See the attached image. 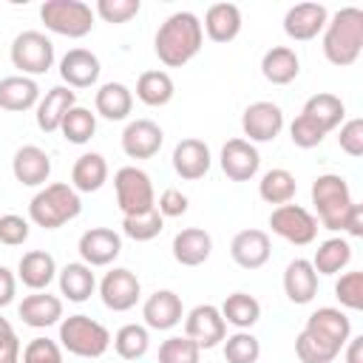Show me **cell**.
<instances>
[{"label": "cell", "mask_w": 363, "mask_h": 363, "mask_svg": "<svg viewBox=\"0 0 363 363\" xmlns=\"http://www.w3.org/2000/svg\"><path fill=\"white\" fill-rule=\"evenodd\" d=\"M201 43H204L201 20L193 11H176L159 26L153 51L159 62H164L167 68H182L201 51Z\"/></svg>", "instance_id": "1"}, {"label": "cell", "mask_w": 363, "mask_h": 363, "mask_svg": "<svg viewBox=\"0 0 363 363\" xmlns=\"http://www.w3.org/2000/svg\"><path fill=\"white\" fill-rule=\"evenodd\" d=\"M360 51H363V11L346 6L335 11V17L323 28V57L332 65L346 68L360 57Z\"/></svg>", "instance_id": "2"}, {"label": "cell", "mask_w": 363, "mask_h": 363, "mask_svg": "<svg viewBox=\"0 0 363 363\" xmlns=\"http://www.w3.org/2000/svg\"><path fill=\"white\" fill-rule=\"evenodd\" d=\"M82 210L79 193L71 184H45L40 193H34V199L28 201V218L43 227V230H57L68 221H74Z\"/></svg>", "instance_id": "3"}, {"label": "cell", "mask_w": 363, "mask_h": 363, "mask_svg": "<svg viewBox=\"0 0 363 363\" xmlns=\"http://www.w3.org/2000/svg\"><path fill=\"white\" fill-rule=\"evenodd\" d=\"M60 346L77 357H102L111 346V332L88 315H68L60 323Z\"/></svg>", "instance_id": "4"}, {"label": "cell", "mask_w": 363, "mask_h": 363, "mask_svg": "<svg viewBox=\"0 0 363 363\" xmlns=\"http://www.w3.org/2000/svg\"><path fill=\"white\" fill-rule=\"evenodd\" d=\"M312 204H315L318 218L326 230H340L343 218L354 201H352V193H349V184L343 176L323 173L312 182Z\"/></svg>", "instance_id": "5"}, {"label": "cell", "mask_w": 363, "mask_h": 363, "mask_svg": "<svg viewBox=\"0 0 363 363\" xmlns=\"http://www.w3.org/2000/svg\"><path fill=\"white\" fill-rule=\"evenodd\" d=\"M40 20L48 31L71 40H79L94 28V11L82 0H45L40 6Z\"/></svg>", "instance_id": "6"}, {"label": "cell", "mask_w": 363, "mask_h": 363, "mask_svg": "<svg viewBox=\"0 0 363 363\" xmlns=\"http://www.w3.org/2000/svg\"><path fill=\"white\" fill-rule=\"evenodd\" d=\"M113 190H116V204L125 216H142L147 210L156 207V196H153V184L150 176L133 164L119 167L113 176Z\"/></svg>", "instance_id": "7"}, {"label": "cell", "mask_w": 363, "mask_h": 363, "mask_svg": "<svg viewBox=\"0 0 363 363\" xmlns=\"http://www.w3.org/2000/svg\"><path fill=\"white\" fill-rule=\"evenodd\" d=\"M11 62L23 77L45 74L54 65V43L43 31H20L11 43Z\"/></svg>", "instance_id": "8"}, {"label": "cell", "mask_w": 363, "mask_h": 363, "mask_svg": "<svg viewBox=\"0 0 363 363\" xmlns=\"http://www.w3.org/2000/svg\"><path fill=\"white\" fill-rule=\"evenodd\" d=\"M269 227H272L275 235H281L284 241L298 244V247H306L318 238V218L301 204L275 207L272 216H269Z\"/></svg>", "instance_id": "9"}, {"label": "cell", "mask_w": 363, "mask_h": 363, "mask_svg": "<svg viewBox=\"0 0 363 363\" xmlns=\"http://www.w3.org/2000/svg\"><path fill=\"white\" fill-rule=\"evenodd\" d=\"M184 337H190L199 349H213L227 337V323L213 303H199L184 318Z\"/></svg>", "instance_id": "10"}, {"label": "cell", "mask_w": 363, "mask_h": 363, "mask_svg": "<svg viewBox=\"0 0 363 363\" xmlns=\"http://www.w3.org/2000/svg\"><path fill=\"white\" fill-rule=\"evenodd\" d=\"M139 292H142V284L139 278L125 269V267H116L111 272H105L102 284H99V295H102V303L113 312H128L136 306L139 301Z\"/></svg>", "instance_id": "11"}, {"label": "cell", "mask_w": 363, "mask_h": 363, "mask_svg": "<svg viewBox=\"0 0 363 363\" xmlns=\"http://www.w3.org/2000/svg\"><path fill=\"white\" fill-rule=\"evenodd\" d=\"M284 128V111L275 102H252L247 105L244 116H241V130L244 136H250L247 142H272Z\"/></svg>", "instance_id": "12"}, {"label": "cell", "mask_w": 363, "mask_h": 363, "mask_svg": "<svg viewBox=\"0 0 363 363\" xmlns=\"http://www.w3.org/2000/svg\"><path fill=\"white\" fill-rule=\"evenodd\" d=\"M329 23V11L320 3H298L284 14V31L289 40L306 43L315 40Z\"/></svg>", "instance_id": "13"}, {"label": "cell", "mask_w": 363, "mask_h": 363, "mask_svg": "<svg viewBox=\"0 0 363 363\" xmlns=\"http://www.w3.org/2000/svg\"><path fill=\"white\" fill-rule=\"evenodd\" d=\"M82 264L88 267H108L119 252H122V238L111 227H91L79 235L77 244Z\"/></svg>", "instance_id": "14"}, {"label": "cell", "mask_w": 363, "mask_h": 363, "mask_svg": "<svg viewBox=\"0 0 363 363\" xmlns=\"http://www.w3.org/2000/svg\"><path fill=\"white\" fill-rule=\"evenodd\" d=\"M162 142H164V133H162V128L153 119H133L122 130V150L130 159H150V156H156Z\"/></svg>", "instance_id": "15"}, {"label": "cell", "mask_w": 363, "mask_h": 363, "mask_svg": "<svg viewBox=\"0 0 363 363\" xmlns=\"http://www.w3.org/2000/svg\"><path fill=\"white\" fill-rule=\"evenodd\" d=\"M261 167V156L252 142L247 139H230L221 147V170L233 182H250Z\"/></svg>", "instance_id": "16"}, {"label": "cell", "mask_w": 363, "mask_h": 363, "mask_svg": "<svg viewBox=\"0 0 363 363\" xmlns=\"http://www.w3.org/2000/svg\"><path fill=\"white\" fill-rule=\"evenodd\" d=\"M142 318H145V326L147 329H156V332H167L173 329L176 323H182L184 318V306H182V298L170 289H156L145 306H142Z\"/></svg>", "instance_id": "17"}, {"label": "cell", "mask_w": 363, "mask_h": 363, "mask_svg": "<svg viewBox=\"0 0 363 363\" xmlns=\"http://www.w3.org/2000/svg\"><path fill=\"white\" fill-rule=\"evenodd\" d=\"M272 244L264 230H241L230 241V258L244 269H258L269 261Z\"/></svg>", "instance_id": "18"}, {"label": "cell", "mask_w": 363, "mask_h": 363, "mask_svg": "<svg viewBox=\"0 0 363 363\" xmlns=\"http://www.w3.org/2000/svg\"><path fill=\"white\" fill-rule=\"evenodd\" d=\"M11 173L26 187H40L51 176V159L37 145H23L11 159Z\"/></svg>", "instance_id": "19"}, {"label": "cell", "mask_w": 363, "mask_h": 363, "mask_svg": "<svg viewBox=\"0 0 363 363\" xmlns=\"http://www.w3.org/2000/svg\"><path fill=\"white\" fill-rule=\"evenodd\" d=\"M99 60L88 48H71L60 60V77L68 82V88H91L99 79Z\"/></svg>", "instance_id": "20"}, {"label": "cell", "mask_w": 363, "mask_h": 363, "mask_svg": "<svg viewBox=\"0 0 363 363\" xmlns=\"http://www.w3.org/2000/svg\"><path fill=\"white\" fill-rule=\"evenodd\" d=\"M210 147L201 139H182L173 147V170L184 182H196L210 170Z\"/></svg>", "instance_id": "21"}, {"label": "cell", "mask_w": 363, "mask_h": 363, "mask_svg": "<svg viewBox=\"0 0 363 363\" xmlns=\"http://www.w3.org/2000/svg\"><path fill=\"white\" fill-rule=\"evenodd\" d=\"M74 105H77V94H74L71 88H65V85L51 88V91L37 102V128H40L43 133L60 130L65 113H68Z\"/></svg>", "instance_id": "22"}, {"label": "cell", "mask_w": 363, "mask_h": 363, "mask_svg": "<svg viewBox=\"0 0 363 363\" xmlns=\"http://www.w3.org/2000/svg\"><path fill=\"white\" fill-rule=\"evenodd\" d=\"M213 252V238L201 227H187L179 230L173 238V258L182 267H201Z\"/></svg>", "instance_id": "23"}, {"label": "cell", "mask_w": 363, "mask_h": 363, "mask_svg": "<svg viewBox=\"0 0 363 363\" xmlns=\"http://www.w3.org/2000/svg\"><path fill=\"white\" fill-rule=\"evenodd\" d=\"M20 318L26 326L31 329H45V326H54L60 318H62V301L57 295H48L45 289L43 292H34V295H26L23 303L17 306Z\"/></svg>", "instance_id": "24"}, {"label": "cell", "mask_w": 363, "mask_h": 363, "mask_svg": "<svg viewBox=\"0 0 363 363\" xmlns=\"http://www.w3.org/2000/svg\"><path fill=\"white\" fill-rule=\"evenodd\" d=\"M201 31H207V37L213 43H233L241 31V11L235 3H213L204 14Z\"/></svg>", "instance_id": "25"}, {"label": "cell", "mask_w": 363, "mask_h": 363, "mask_svg": "<svg viewBox=\"0 0 363 363\" xmlns=\"http://www.w3.org/2000/svg\"><path fill=\"white\" fill-rule=\"evenodd\" d=\"M284 292L292 303H309L318 295V272L312 269V261L295 258L286 264L284 272Z\"/></svg>", "instance_id": "26"}, {"label": "cell", "mask_w": 363, "mask_h": 363, "mask_svg": "<svg viewBox=\"0 0 363 363\" xmlns=\"http://www.w3.org/2000/svg\"><path fill=\"white\" fill-rule=\"evenodd\" d=\"M17 275H20V281H23L28 289L43 292V289L54 281V275H57V261H54V255L45 252V250H31V252H26V255L20 258Z\"/></svg>", "instance_id": "27"}, {"label": "cell", "mask_w": 363, "mask_h": 363, "mask_svg": "<svg viewBox=\"0 0 363 363\" xmlns=\"http://www.w3.org/2000/svg\"><path fill=\"white\" fill-rule=\"evenodd\" d=\"M40 102V88L31 77L14 74V77H3L0 79V108L3 111H28Z\"/></svg>", "instance_id": "28"}, {"label": "cell", "mask_w": 363, "mask_h": 363, "mask_svg": "<svg viewBox=\"0 0 363 363\" xmlns=\"http://www.w3.org/2000/svg\"><path fill=\"white\" fill-rule=\"evenodd\" d=\"M301 71V60L289 45H272L261 57V74L272 85H289Z\"/></svg>", "instance_id": "29"}, {"label": "cell", "mask_w": 363, "mask_h": 363, "mask_svg": "<svg viewBox=\"0 0 363 363\" xmlns=\"http://www.w3.org/2000/svg\"><path fill=\"white\" fill-rule=\"evenodd\" d=\"M306 329L323 335V337L332 340L337 349H343L346 340L352 337V323H349V318H346L340 309H335V306H320V309H315V312L306 318Z\"/></svg>", "instance_id": "30"}, {"label": "cell", "mask_w": 363, "mask_h": 363, "mask_svg": "<svg viewBox=\"0 0 363 363\" xmlns=\"http://www.w3.org/2000/svg\"><path fill=\"white\" fill-rule=\"evenodd\" d=\"M108 182V162L102 153H82L71 167V187L77 193H96Z\"/></svg>", "instance_id": "31"}, {"label": "cell", "mask_w": 363, "mask_h": 363, "mask_svg": "<svg viewBox=\"0 0 363 363\" xmlns=\"http://www.w3.org/2000/svg\"><path fill=\"white\" fill-rule=\"evenodd\" d=\"M96 113L102 119H111V122H122L128 119L130 108H133V94L128 91V85L122 82H105L99 91H96Z\"/></svg>", "instance_id": "32"}, {"label": "cell", "mask_w": 363, "mask_h": 363, "mask_svg": "<svg viewBox=\"0 0 363 363\" xmlns=\"http://www.w3.org/2000/svg\"><path fill=\"white\" fill-rule=\"evenodd\" d=\"M301 113H303L306 119H312L323 133H329V130H335V128L343 122L346 108H343L340 96H335V94H326V91H323V94L309 96Z\"/></svg>", "instance_id": "33"}, {"label": "cell", "mask_w": 363, "mask_h": 363, "mask_svg": "<svg viewBox=\"0 0 363 363\" xmlns=\"http://www.w3.org/2000/svg\"><path fill=\"white\" fill-rule=\"evenodd\" d=\"M94 289H96V278H94V272H91L88 264L74 261V264H65L60 269V292L68 301L82 303V301H88L94 295Z\"/></svg>", "instance_id": "34"}, {"label": "cell", "mask_w": 363, "mask_h": 363, "mask_svg": "<svg viewBox=\"0 0 363 363\" xmlns=\"http://www.w3.org/2000/svg\"><path fill=\"white\" fill-rule=\"evenodd\" d=\"M218 312H221L224 323L235 326L238 332H247L250 326L258 323V318H261V303H258L252 295H247V292H233V295L224 298V303H221Z\"/></svg>", "instance_id": "35"}, {"label": "cell", "mask_w": 363, "mask_h": 363, "mask_svg": "<svg viewBox=\"0 0 363 363\" xmlns=\"http://www.w3.org/2000/svg\"><path fill=\"white\" fill-rule=\"evenodd\" d=\"M176 88H173V79L167 71H145L139 79H136V99L150 105V108H162L173 99Z\"/></svg>", "instance_id": "36"}, {"label": "cell", "mask_w": 363, "mask_h": 363, "mask_svg": "<svg viewBox=\"0 0 363 363\" xmlns=\"http://www.w3.org/2000/svg\"><path fill=\"white\" fill-rule=\"evenodd\" d=\"M295 190H298V184H295V176L289 173V170H284V167H272V170H267L264 176H261V182H258V196L267 201V204H289L292 199H295Z\"/></svg>", "instance_id": "37"}, {"label": "cell", "mask_w": 363, "mask_h": 363, "mask_svg": "<svg viewBox=\"0 0 363 363\" xmlns=\"http://www.w3.org/2000/svg\"><path fill=\"white\" fill-rule=\"evenodd\" d=\"M295 354L301 363H332L340 354V349L332 340H326L323 335L303 326V332L295 337Z\"/></svg>", "instance_id": "38"}, {"label": "cell", "mask_w": 363, "mask_h": 363, "mask_svg": "<svg viewBox=\"0 0 363 363\" xmlns=\"http://www.w3.org/2000/svg\"><path fill=\"white\" fill-rule=\"evenodd\" d=\"M349 261H352V247H349V241H343V238H326V241L315 250L312 269H315L318 275H335V272H340Z\"/></svg>", "instance_id": "39"}, {"label": "cell", "mask_w": 363, "mask_h": 363, "mask_svg": "<svg viewBox=\"0 0 363 363\" xmlns=\"http://www.w3.org/2000/svg\"><path fill=\"white\" fill-rule=\"evenodd\" d=\"M147 346H150V337H147V329L139 326V323H125L116 335H113V349L119 357L125 360H139L147 354Z\"/></svg>", "instance_id": "40"}, {"label": "cell", "mask_w": 363, "mask_h": 363, "mask_svg": "<svg viewBox=\"0 0 363 363\" xmlns=\"http://www.w3.org/2000/svg\"><path fill=\"white\" fill-rule=\"evenodd\" d=\"M60 130H62V136H65L71 145H85V142L96 133V116H94L88 108L74 105V108L65 113Z\"/></svg>", "instance_id": "41"}, {"label": "cell", "mask_w": 363, "mask_h": 363, "mask_svg": "<svg viewBox=\"0 0 363 363\" xmlns=\"http://www.w3.org/2000/svg\"><path fill=\"white\" fill-rule=\"evenodd\" d=\"M162 227H164V218L156 207L142 213V216H125L122 218V233L133 241H153L162 233Z\"/></svg>", "instance_id": "42"}, {"label": "cell", "mask_w": 363, "mask_h": 363, "mask_svg": "<svg viewBox=\"0 0 363 363\" xmlns=\"http://www.w3.org/2000/svg\"><path fill=\"white\" fill-rule=\"evenodd\" d=\"M261 343L252 332H235L224 340V360L227 363H258Z\"/></svg>", "instance_id": "43"}, {"label": "cell", "mask_w": 363, "mask_h": 363, "mask_svg": "<svg viewBox=\"0 0 363 363\" xmlns=\"http://www.w3.org/2000/svg\"><path fill=\"white\" fill-rule=\"evenodd\" d=\"M201 349L190 337H167L159 346V363H199Z\"/></svg>", "instance_id": "44"}, {"label": "cell", "mask_w": 363, "mask_h": 363, "mask_svg": "<svg viewBox=\"0 0 363 363\" xmlns=\"http://www.w3.org/2000/svg\"><path fill=\"white\" fill-rule=\"evenodd\" d=\"M335 295L346 309H363V272L352 269L346 275H340V281L335 284Z\"/></svg>", "instance_id": "45"}, {"label": "cell", "mask_w": 363, "mask_h": 363, "mask_svg": "<svg viewBox=\"0 0 363 363\" xmlns=\"http://www.w3.org/2000/svg\"><path fill=\"white\" fill-rule=\"evenodd\" d=\"M23 363H62V349L48 337H34L23 349Z\"/></svg>", "instance_id": "46"}, {"label": "cell", "mask_w": 363, "mask_h": 363, "mask_svg": "<svg viewBox=\"0 0 363 363\" xmlns=\"http://www.w3.org/2000/svg\"><path fill=\"white\" fill-rule=\"evenodd\" d=\"M142 9L139 0H99L96 3V14L105 23H128L130 17H136Z\"/></svg>", "instance_id": "47"}, {"label": "cell", "mask_w": 363, "mask_h": 363, "mask_svg": "<svg viewBox=\"0 0 363 363\" xmlns=\"http://www.w3.org/2000/svg\"><path fill=\"white\" fill-rule=\"evenodd\" d=\"M289 136H292V145H295V147L309 150V147H318L326 133H323L312 119H306V116L301 113V116H295V122L289 125Z\"/></svg>", "instance_id": "48"}, {"label": "cell", "mask_w": 363, "mask_h": 363, "mask_svg": "<svg viewBox=\"0 0 363 363\" xmlns=\"http://www.w3.org/2000/svg\"><path fill=\"white\" fill-rule=\"evenodd\" d=\"M26 238H28V221L23 216H14V213L0 216V244L20 247L26 244Z\"/></svg>", "instance_id": "49"}, {"label": "cell", "mask_w": 363, "mask_h": 363, "mask_svg": "<svg viewBox=\"0 0 363 363\" xmlns=\"http://www.w3.org/2000/svg\"><path fill=\"white\" fill-rule=\"evenodd\" d=\"M340 150H346L349 156H363V119H349L343 128H340Z\"/></svg>", "instance_id": "50"}, {"label": "cell", "mask_w": 363, "mask_h": 363, "mask_svg": "<svg viewBox=\"0 0 363 363\" xmlns=\"http://www.w3.org/2000/svg\"><path fill=\"white\" fill-rule=\"evenodd\" d=\"M156 210L162 213V218H179V216L187 213V196L182 190H176V187H167L159 196V207Z\"/></svg>", "instance_id": "51"}, {"label": "cell", "mask_w": 363, "mask_h": 363, "mask_svg": "<svg viewBox=\"0 0 363 363\" xmlns=\"http://www.w3.org/2000/svg\"><path fill=\"white\" fill-rule=\"evenodd\" d=\"M0 363H20V340L3 315H0Z\"/></svg>", "instance_id": "52"}, {"label": "cell", "mask_w": 363, "mask_h": 363, "mask_svg": "<svg viewBox=\"0 0 363 363\" xmlns=\"http://www.w3.org/2000/svg\"><path fill=\"white\" fill-rule=\"evenodd\" d=\"M340 230H346L352 238H360V235H363V207H360V204H352V207H349V213H346Z\"/></svg>", "instance_id": "53"}, {"label": "cell", "mask_w": 363, "mask_h": 363, "mask_svg": "<svg viewBox=\"0 0 363 363\" xmlns=\"http://www.w3.org/2000/svg\"><path fill=\"white\" fill-rule=\"evenodd\" d=\"M14 292H17L14 275H11L6 267H0V306H9V303L14 301Z\"/></svg>", "instance_id": "54"}, {"label": "cell", "mask_w": 363, "mask_h": 363, "mask_svg": "<svg viewBox=\"0 0 363 363\" xmlns=\"http://www.w3.org/2000/svg\"><path fill=\"white\" fill-rule=\"evenodd\" d=\"M346 343V363H363V337H349Z\"/></svg>", "instance_id": "55"}]
</instances>
